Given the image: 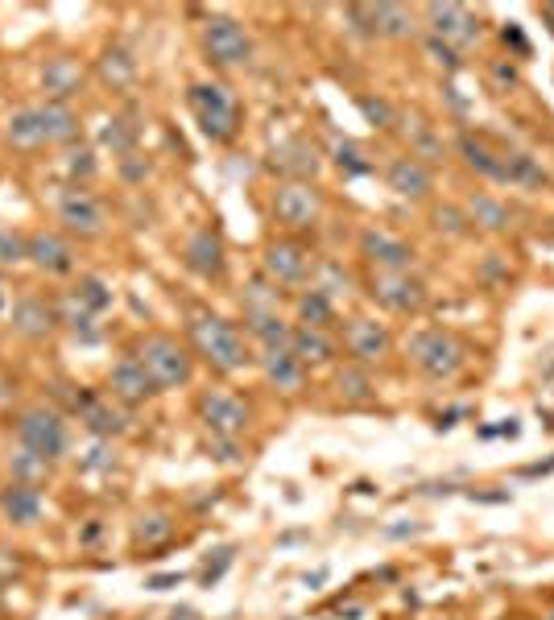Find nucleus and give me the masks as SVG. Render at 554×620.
I'll list each match as a JSON object with an SVG mask.
<instances>
[{
	"instance_id": "1",
	"label": "nucleus",
	"mask_w": 554,
	"mask_h": 620,
	"mask_svg": "<svg viewBox=\"0 0 554 620\" xmlns=\"http://www.w3.org/2000/svg\"><path fill=\"white\" fill-rule=\"evenodd\" d=\"M191 335H195V348L203 352V360L220 372H240L249 364V348H244V335L220 319V315H199L191 323Z\"/></svg>"
},
{
	"instance_id": "2",
	"label": "nucleus",
	"mask_w": 554,
	"mask_h": 620,
	"mask_svg": "<svg viewBox=\"0 0 554 620\" xmlns=\"http://www.w3.org/2000/svg\"><path fill=\"white\" fill-rule=\"evenodd\" d=\"M191 112H195L199 129H203L211 141H232V137H236L240 108H236L232 91H228L224 83H195V87H191Z\"/></svg>"
},
{
	"instance_id": "3",
	"label": "nucleus",
	"mask_w": 554,
	"mask_h": 620,
	"mask_svg": "<svg viewBox=\"0 0 554 620\" xmlns=\"http://www.w3.org/2000/svg\"><path fill=\"white\" fill-rule=\"evenodd\" d=\"M137 360L145 364V372L153 377L158 389H178V385L191 381V356L170 335H149L141 344V352H137Z\"/></svg>"
},
{
	"instance_id": "4",
	"label": "nucleus",
	"mask_w": 554,
	"mask_h": 620,
	"mask_svg": "<svg viewBox=\"0 0 554 620\" xmlns=\"http://www.w3.org/2000/svg\"><path fill=\"white\" fill-rule=\"evenodd\" d=\"M17 439H21L25 451H34V455L54 463L58 455L67 451V422H63V414L50 410V406H34V410H25L17 418Z\"/></svg>"
},
{
	"instance_id": "5",
	"label": "nucleus",
	"mask_w": 554,
	"mask_h": 620,
	"mask_svg": "<svg viewBox=\"0 0 554 620\" xmlns=\"http://www.w3.org/2000/svg\"><path fill=\"white\" fill-rule=\"evenodd\" d=\"M203 50L215 67H244L253 58V38L232 17H211L203 25Z\"/></svg>"
},
{
	"instance_id": "6",
	"label": "nucleus",
	"mask_w": 554,
	"mask_h": 620,
	"mask_svg": "<svg viewBox=\"0 0 554 620\" xmlns=\"http://www.w3.org/2000/svg\"><path fill=\"white\" fill-rule=\"evenodd\" d=\"M410 356H414V364L426 372V377H435V381L455 377L459 364H464V348H459L447 331H422V335H414Z\"/></svg>"
},
{
	"instance_id": "7",
	"label": "nucleus",
	"mask_w": 554,
	"mask_h": 620,
	"mask_svg": "<svg viewBox=\"0 0 554 620\" xmlns=\"http://www.w3.org/2000/svg\"><path fill=\"white\" fill-rule=\"evenodd\" d=\"M58 224H63L71 236H100L108 215H104V203L91 191L71 186V191L58 195Z\"/></svg>"
},
{
	"instance_id": "8",
	"label": "nucleus",
	"mask_w": 554,
	"mask_h": 620,
	"mask_svg": "<svg viewBox=\"0 0 554 620\" xmlns=\"http://www.w3.org/2000/svg\"><path fill=\"white\" fill-rule=\"evenodd\" d=\"M273 211H277V220L290 224V228H311L323 215V195L311 182H286V186H277Z\"/></svg>"
},
{
	"instance_id": "9",
	"label": "nucleus",
	"mask_w": 554,
	"mask_h": 620,
	"mask_svg": "<svg viewBox=\"0 0 554 620\" xmlns=\"http://www.w3.org/2000/svg\"><path fill=\"white\" fill-rule=\"evenodd\" d=\"M199 414H203V422L211 426L215 439H240L244 426H249V406H244L236 393H224V389L203 393Z\"/></svg>"
},
{
	"instance_id": "10",
	"label": "nucleus",
	"mask_w": 554,
	"mask_h": 620,
	"mask_svg": "<svg viewBox=\"0 0 554 620\" xmlns=\"http://www.w3.org/2000/svg\"><path fill=\"white\" fill-rule=\"evenodd\" d=\"M426 17L435 25V34L455 50V46H472L480 38V25L464 5H426Z\"/></svg>"
},
{
	"instance_id": "11",
	"label": "nucleus",
	"mask_w": 554,
	"mask_h": 620,
	"mask_svg": "<svg viewBox=\"0 0 554 620\" xmlns=\"http://www.w3.org/2000/svg\"><path fill=\"white\" fill-rule=\"evenodd\" d=\"M9 319H13V331L21 339H46L54 331V323H58V310L46 298H38V294H25V298L13 302Z\"/></svg>"
},
{
	"instance_id": "12",
	"label": "nucleus",
	"mask_w": 554,
	"mask_h": 620,
	"mask_svg": "<svg viewBox=\"0 0 554 620\" xmlns=\"http://www.w3.org/2000/svg\"><path fill=\"white\" fill-rule=\"evenodd\" d=\"M265 273L277 286H294L311 273V257H306V248H298L290 240H277V244L265 248Z\"/></svg>"
},
{
	"instance_id": "13",
	"label": "nucleus",
	"mask_w": 554,
	"mask_h": 620,
	"mask_svg": "<svg viewBox=\"0 0 554 620\" xmlns=\"http://www.w3.org/2000/svg\"><path fill=\"white\" fill-rule=\"evenodd\" d=\"M29 261L42 273H71L75 269V248L58 232H34L29 236Z\"/></svg>"
},
{
	"instance_id": "14",
	"label": "nucleus",
	"mask_w": 554,
	"mask_h": 620,
	"mask_svg": "<svg viewBox=\"0 0 554 620\" xmlns=\"http://www.w3.org/2000/svg\"><path fill=\"white\" fill-rule=\"evenodd\" d=\"M108 385H112V393H116L120 401H129V406H133V401H145V397L158 393V385H153V377L145 372V364H141L137 356L116 360V364H112Z\"/></svg>"
},
{
	"instance_id": "15",
	"label": "nucleus",
	"mask_w": 554,
	"mask_h": 620,
	"mask_svg": "<svg viewBox=\"0 0 554 620\" xmlns=\"http://www.w3.org/2000/svg\"><path fill=\"white\" fill-rule=\"evenodd\" d=\"M42 87H46L50 104H67L71 96H79V91H83V67H79L75 58L58 54V58H50V62H46V71H42Z\"/></svg>"
},
{
	"instance_id": "16",
	"label": "nucleus",
	"mask_w": 554,
	"mask_h": 620,
	"mask_svg": "<svg viewBox=\"0 0 554 620\" xmlns=\"http://www.w3.org/2000/svg\"><path fill=\"white\" fill-rule=\"evenodd\" d=\"M364 253H368V261H373L381 273H406L410 269V261H414V253H410V244H402L397 236H389V232H364Z\"/></svg>"
},
{
	"instance_id": "17",
	"label": "nucleus",
	"mask_w": 554,
	"mask_h": 620,
	"mask_svg": "<svg viewBox=\"0 0 554 620\" xmlns=\"http://www.w3.org/2000/svg\"><path fill=\"white\" fill-rule=\"evenodd\" d=\"M261 368H265V377H269V385H277V389H286V393H294V389H302V377H306V364L294 356V348L290 344H277V348H265L261 352Z\"/></svg>"
},
{
	"instance_id": "18",
	"label": "nucleus",
	"mask_w": 554,
	"mask_h": 620,
	"mask_svg": "<svg viewBox=\"0 0 554 620\" xmlns=\"http://www.w3.org/2000/svg\"><path fill=\"white\" fill-rule=\"evenodd\" d=\"M269 166H273L277 174H290V178H315V170H319V149H315L311 141H302V137L282 141V145L273 149Z\"/></svg>"
},
{
	"instance_id": "19",
	"label": "nucleus",
	"mask_w": 554,
	"mask_h": 620,
	"mask_svg": "<svg viewBox=\"0 0 554 620\" xmlns=\"http://www.w3.org/2000/svg\"><path fill=\"white\" fill-rule=\"evenodd\" d=\"M344 344H348V352L356 360L373 364V360H381L389 352V331L381 323H373V319H352L348 331H344Z\"/></svg>"
},
{
	"instance_id": "20",
	"label": "nucleus",
	"mask_w": 554,
	"mask_h": 620,
	"mask_svg": "<svg viewBox=\"0 0 554 620\" xmlns=\"http://www.w3.org/2000/svg\"><path fill=\"white\" fill-rule=\"evenodd\" d=\"M373 294L385 306H393V310H418L426 302L422 286L414 282V277H406V273H377L373 277Z\"/></svg>"
},
{
	"instance_id": "21",
	"label": "nucleus",
	"mask_w": 554,
	"mask_h": 620,
	"mask_svg": "<svg viewBox=\"0 0 554 620\" xmlns=\"http://www.w3.org/2000/svg\"><path fill=\"white\" fill-rule=\"evenodd\" d=\"M187 265L199 273V277H220L224 273V244L211 228L195 232L187 240Z\"/></svg>"
},
{
	"instance_id": "22",
	"label": "nucleus",
	"mask_w": 554,
	"mask_h": 620,
	"mask_svg": "<svg viewBox=\"0 0 554 620\" xmlns=\"http://www.w3.org/2000/svg\"><path fill=\"white\" fill-rule=\"evenodd\" d=\"M0 513H5L13 525H34L42 517V492L13 480L5 492H0Z\"/></svg>"
},
{
	"instance_id": "23",
	"label": "nucleus",
	"mask_w": 554,
	"mask_h": 620,
	"mask_svg": "<svg viewBox=\"0 0 554 620\" xmlns=\"http://www.w3.org/2000/svg\"><path fill=\"white\" fill-rule=\"evenodd\" d=\"M38 124H42V141L46 145H71L79 137V116L67 104H42L38 108Z\"/></svg>"
},
{
	"instance_id": "24",
	"label": "nucleus",
	"mask_w": 554,
	"mask_h": 620,
	"mask_svg": "<svg viewBox=\"0 0 554 620\" xmlns=\"http://www.w3.org/2000/svg\"><path fill=\"white\" fill-rule=\"evenodd\" d=\"M385 178H389L393 191H397V195H406V199H422V195L430 191V170L414 158V153H410V158H393Z\"/></svg>"
},
{
	"instance_id": "25",
	"label": "nucleus",
	"mask_w": 554,
	"mask_h": 620,
	"mask_svg": "<svg viewBox=\"0 0 554 620\" xmlns=\"http://www.w3.org/2000/svg\"><path fill=\"white\" fill-rule=\"evenodd\" d=\"M75 410H79V418L87 422V430H91V434H100V439H112V434L125 430V414L112 410L104 397H79V401H75Z\"/></svg>"
},
{
	"instance_id": "26",
	"label": "nucleus",
	"mask_w": 554,
	"mask_h": 620,
	"mask_svg": "<svg viewBox=\"0 0 554 620\" xmlns=\"http://www.w3.org/2000/svg\"><path fill=\"white\" fill-rule=\"evenodd\" d=\"M290 348H294V356H298L302 364H323V360H331V339H327L319 327H298V331L290 335Z\"/></svg>"
},
{
	"instance_id": "27",
	"label": "nucleus",
	"mask_w": 554,
	"mask_h": 620,
	"mask_svg": "<svg viewBox=\"0 0 554 620\" xmlns=\"http://www.w3.org/2000/svg\"><path fill=\"white\" fill-rule=\"evenodd\" d=\"M5 137H9L17 149H38V145H46V141H42V124H38V108H17V112L9 116Z\"/></svg>"
},
{
	"instance_id": "28",
	"label": "nucleus",
	"mask_w": 554,
	"mask_h": 620,
	"mask_svg": "<svg viewBox=\"0 0 554 620\" xmlns=\"http://www.w3.org/2000/svg\"><path fill=\"white\" fill-rule=\"evenodd\" d=\"M133 75H137V62L129 58V50H120V46L104 50V58H100V79H104L108 87H116V91L129 87Z\"/></svg>"
},
{
	"instance_id": "29",
	"label": "nucleus",
	"mask_w": 554,
	"mask_h": 620,
	"mask_svg": "<svg viewBox=\"0 0 554 620\" xmlns=\"http://www.w3.org/2000/svg\"><path fill=\"white\" fill-rule=\"evenodd\" d=\"M13 480L17 484H29V488H38L46 476H50V459H42V455H34V451H25L21 447V455H13Z\"/></svg>"
},
{
	"instance_id": "30",
	"label": "nucleus",
	"mask_w": 554,
	"mask_h": 620,
	"mask_svg": "<svg viewBox=\"0 0 554 620\" xmlns=\"http://www.w3.org/2000/svg\"><path fill=\"white\" fill-rule=\"evenodd\" d=\"M249 331L261 339L265 348H277V344H290V327L277 319V310H269V315H249Z\"/></svg>"
},
{
	"instance_id": "31",
	"label": "nucleus",
	"mask_w": 554,
	"mask_h": 620,
	"mask_svg": "<svg viewBox=\"0 0 554 620\" xmlns=\"http://www.w3.org/2000/svg\"><path fill=\"white\" fill-rule=\"evenodd\" d=\"M71 298H75L79 306H87L91 315H100V310L112 306V290L100 282V277H79V286L71 290Z\"/></svg>"
},
{
	"instance_id": "32",
	"label": "nucleus",
	"mask_w": 554,
	"mask_h": 620,
	"mask_svg": "<svg viewBox=\"0 0 554 620\" xmlns=\"http://www.w3.org/2000/svg\"><path fill=\"white\" fill-rule=\"evenodd\" d=\"M298 315H302V323L306 327H327L331 323V298L323 294V290H311V294H302L298 298Z\"/></svg>"
},
{
	"instance_id": "33",
	"label": "nucleus",
	"mask_w": 554,
	"mask_h": 620,
	"mask_svg": "<svg viewBox=\"0 0 554 620\" xmlns=\"http://www.w3.org/2000/svg\"><path fill=\"white\" fill-rule=\"evenodd\" d=\"M54 310H58V323H67L75 335H83V339H96V331H91V319H96V315H91L87 306H79L71 294H67L63 302H58Z\"/></svg>"
},
{
	"instance_id": "34",
	"label": "nucleus",
	"mask_w": 554,
	"mask_h": 620,
	"mask_svg": "<svg viewBox=\"0 0 554 620\" xmlns=\"http://www.w3.org/2000/svg\"><path fill=\"white\" fill-rule=\"evenodd\" d=\"M459 149L468 153V162H472L480 174H488V178H501V174H505V158L497 162V153H488V145H484V141L464 137V141H459Z\"/></svg>"
},
{
	"instance_id": "35",
	"label": "nucleus",
	"mask_w": 554,
	"mask_h": 620,
	"mask_svg": "<svg viewBox=\"0 0 554 620\" xmlns=\"http://www.w3.org/2000/svg\"><path fill=\"white\" fill-rule=\"evenodd\" d=\"M373 21H377V34H389V38L410 34V13L402 5H373Z\"/></svg>"
},
{
	"instance_id": "36",
	"label": "nucleus",
	"mask_w": 554,
	"mask_h": 620,
	"mask_svg": "<svg viewBox=\"0 0 554 620\" xmlns=\"http://www.w3.org/2000/svg\"><path fill=\"white\" fill-rule=\"evenodd\" d=\"M21 261H29V236H21L13 228H0V269L21 265Z\"/></svg>"
},
{
	"instance_id": "37",
	"label": "nucleus",
	"mask_w": 554,
	"mask_h": 620,
	"mask_svg": "<svg viewBox=\"0 0 554 620\" xmlns=\"http://www.w3.org/2000/svg\"><path fill=\"white\" fill-rule=\"evenodd\" d=\"M472 220L484 224V228H505V224H509V211H505L497 199H484V195H480V199L472 203Z\"/></svg>"
},
{
	"instance_id": "38",
	"label": "nucleus",
	"mask_w": 554,
	"mask_h": 620,
	"mask_svg": "<svg viewBox=\"0 0 554 620\" xmlns=\"http://www.w3.org/2000/svg\"><path fill=\"white\" fill-rule=\"evenodd\" d=\"M340 389H344L352 401H368V397H373V381H368L364 372H356V368L340 372Z\"/></svg>"
},
{
	"instance_id": "39",
	"label": "nucleus",
	"mask_w": 554,
	"mask_h": 620,
	"mask_svg": "<svg viewBox=\"0 0 554 620\" xmlns=\"http://www.w3.org/2000/svg\"><path fill=\"white\" fill-rule=\"evenodd\" d=\"M170 517H162V513H153V517H141V525H137V538L141 542H162V538H170Z\"/></svg>"
},
{
	"instance_id": "40",
	"label": "nucleus",
	"mask_w": 554,
	"mask_h": 620,
	"mask_svg": "<svg viewBox=\"0 0 554 620\" xmlns=\"http://www.w3.org/2000/svg\"><path fill=\"white\" fill-rule=\"evenodd\" d=\"M71 174H83V178H91V170H96V162H91V153L83 149V153H71Z\"/></svg>"
},
{
	"instance_id": "41",
	"label": "nucleus",
	"mask_w": 554,
	"mask_h": 620,
	"mask_svg": "<svg viewBox=\"0 0 554 620\" xmlns=\"http://www.w3.org/2000/svg\"><path fill=\"white\" fill-rule=\"evenodd\" d=\"M340 166H348V170H368V162H360V153L352 149V145H340Z\"/></svg>"
},
{
	"instance_id": "42",
	"label": "nucleus",
	"mask_w": 554,
	"mask_h": 620,
	"mask_svg": "<svg viewBox=\"0 0 554 620\" xmlns=\"http://www.w3.org/2000/svg\"><path fill=\"white\" fill-rule=\"evenodd\" d=\"M360 108H364L368 116H377L381 124H389V108H385V104H373V100H360Z\"/></svg>"
},
{
	"instance_id": "43",
	"label": "nucleus",
	"mask_w": 554,
	"mask_h": 620,
	"mask_svg": "<svg viewBox=\"0 0 554 620\" xmlns=\"http://www.w3.org/2000/svg\"><path fill=\"white\" fill-rule=\"evenodd\" d=\"M497 79H501V83H513L517 75H513V67H497Z\"/></svg>"
}]
</instances>
